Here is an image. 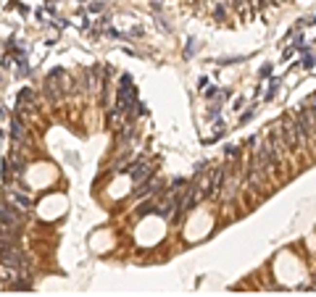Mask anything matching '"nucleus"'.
I'll return each instance as SVG.
<instances>
[{"label": "nucleus", "instance_id": "obj_4", "mask_svg": "<svg viewBox=\"0 0 316 297\" xmlns=\"http://www.w3.org/2000/svg\"><path fill=\"white\" fill-rule=\"evenodd\" d=\"M150 174H153V163H150V160H140V163H134V169H130V176H132L134 184L148 182Z\"/></svg>", "mask_w": 316, "mask_h": 297}, {"label": "nucleus", "instance_id": "obj_12", "mask_svg": "<svg viewBox=\"0 0 316 297\" xmlns=\"http://www.w3.org/2000/svg\"><path fill=\"white\" fill-rule=\"evenodd\" d=\"M314 289H316V281H314Z\"/></svg>", "mask_w": 316, "mask_h": 297}, {"label": "nucleus", "instance_id": "obj_10", "mask_svg": "<svg viewBox=\"0 0 316 297\" xmlns=\"http://www.w3.org/2000/svg\"><path fill=\"white\" fill-rule=\"evenodd\" d=\"M11 137H14V142H21L24 140V124H21V119L11 121Z\"/></svg>", "mask_w": 316, "mask_h": 297}, {"label": "nucleus", "instance_id": "obj_8", "mask_svg": "<svg viewBox=\"0 0 316 297\" xmlns=\"http://www.w3.org/2000/svg\"><path fill=\"white\" fill-rule=\"evenodd\" d=\"M5 195H8V203H11V205H16L19 210H29V208H32V200H29L27 195H21V192H16V190H8V192H5Z\"/></svg>", "mask_w": 316, "mask_h": 297}, {"label": "nucleus", "instance_id": "obj_2", "mask_svg": "<svg viewBox=\"0 0 316 297\" xmlns=\"http://www.w3.org/2000/svg\"><path fill=\"white\" fill-rule=\"evenodd\" d=\"M132 103H137V92L132 89V79L124 76L121 85H119V92H116V108H119V111H127Z\"/></svg>", "mask_w": 316, "mask_h": 297}, {"label": "nucleus", "instance_id": "obj_3", "mask_svg": "<svg viewBox=\"0 0 316 297\" xmlns=\"http://www.w3.org/2000/svg\"><path fill=\"white\" fill-rule=\"evenodd\" d=\"M279 132H282V137H285V145H287V150H298L300 145H306L300 137V132H298V126H295V121H282L279 124Z\"/></svg>", "mask_w": 316, "mask_h": 297}, {"label": "nucleus", "instance_id": "obj_7", "mask_svg": "<svg viewBox=\"0 0 316 297\" xmlns=\"http://www.w3.org/2000/svg\"><path fill=\"white\" fill-rule=\"evenodd\" d=\"M58 79H61V76H58V71H56V74H50L48 76V82H45V92H48V98L50 100H61V82H58Z\"/></svg>", "mask_w": 316, "mask_h": 297}, {"label": "nucleus", "instance_id": "obj_9", "mask_svg": "<svg viewBox=\"0 0 316 297\" xmlns=\"http://www.w3.org/2000/svg\"><path fill=\"white\" fill-rule=\"evenodd\" d=\"M222 182H224V169L219 166V169L211 174V182H208V190H205V197H208V195H216V192H219V184H222Z\"/></svg>", "mask_w": 316, "mask_h": 297}, {"label": "nucleus", "instance_id": "obj_6", "mask_svg": "<svg viewBox=\"0 0 316 297\" xmlns=\"http://www.w3.org/2000/svg\"><path fill=\"white\" fill-rule=\"evenodd\" d=\"M266 179H269L266 171L256 169V166H248V187H253V190H261V187L266 184Z\"/></svg>", "mask_w": 316, "mask_h": 297}, {"label": "nucleus", "instance_id": "obj_11", "mask_svg": "<svg viewBox=\"0 0 316 297\" xmlns=\"http://www.w3.org/2000/svg\"><path fill=\"white\" fill-rule=\"evenodd\" d=\"M308 105H311V111H314V116H316V98H314L311 103H308Z\"/></svg>", "mask_w": 316, "mask_h": 297}, {"label": "nucleus", "instance_id": "obj_1", "mask_svg": "<svg viewBox=\"0 0 316 297\" xmlns=\"http://www.w3.org/2000/svg\"><path fill=\"white\" fill-rule=\"evenodd\" d=\"M295 126H298L303 142L316 132V116L311 111V105H306V108H300V111H298V116H295Z\"/></svg>", "mask_w": 316, "mask_h": 297}, {"label": "nucleus", "instance_id": "obj_5", "mask_svg": "<svg viewBox=\"0 0 316 297\" xmlns=\"http://www.w3.org/2000/svg\"><path fill=\"white\" fill-rule=\"evenodd\" d=\"M0 218L14 229H21V224H24V218H21V213H19L16 205H0Z\"/></svg>", "mask_w": 316, "mask_h": 297}]
</instances>
